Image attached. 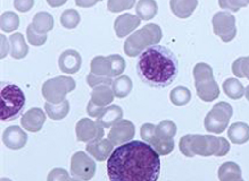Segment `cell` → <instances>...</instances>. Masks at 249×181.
Segmentation results:
<instances>
[{"label": "cell", "instance_id": "obj_11", "mask_svg": "<svg viewBox=\"0 0 249 181\" xmlns=\"http://www.w3.org/2000/svg\"><path fill=\"white\" fill-rule=\"evenodd\" d=\"M214 33L220 36L223 42H230L237 35L235 17L230 12H218L212 19Z\"/></svg>", "mask_w": 249, "mask_h": 181}, {"label": "cell", "instance_id": "obj_4", "mask_svg": "<svg viewBox=\"0 0 249 181\" xmlns=\"http://www.w3.org/2000/svg\"><path fill=\"white\" fill-rule=\"evenodd\" d=\"M163 32L157 24H147L138 30L124 42V52L129 57H137L161 40Z\"/></svg>", "mask_w": 249, "mask_h": 181}, {"label": "cell", "instance_id": "obj_44", "mask_svg": "<svg viewBox=\"0 0 249 181\" xmlns=\"http://www.w3.org/2000/svg\"><path fill=\"white\" fill-rule=\"evenodd\" d=\"M67 0H47V4H48L50 7L53 8H57L60 7V6L65 5Z\"/></svg>", "mask_w": 249, "mask_h": 181}, {"label": "cell", "instance_id": "obj_21", "mask_svg": "<svg viewBox=\"0 0 249 181\" xmlns=\"http://www.w3.org/2000/svg\"><path fill=\"white\" fill-rule=\"evenodd\" d=\"M229 139L231 143L242 145L249 140V126L245 122H234L229 127L228 130Z\"/></svg>", "mask_w": 249, "mask_h": 181}, {"label": "cell", "instance_id": "obj_40", "mask_svg": "<svg viewBox=\"0 0 249 181\" xmlns=\"http://www.w3.org/2000/svg\"><path fill=\"white\" fill-rule=\"evenodd\" d=\"M35 0H14V7L16 11L26 13L33 7Z\"/></svg>", "mask_w": 249, "mask_h": 181}, {"label": "cell", "instance_id": "obj_9", "mask_svg": "<svg viewBox=\"0 0 249 181\" xmlns=\"http://www.w3.org/2000/svg\"><path fill=\"white\" fill-rule=\"evenodd\" d=\"M125 60L119 55L97 56L91 61V73L99 76L119 77L125 70Z\"/></svg>", "mask_w": 249, "mask_h": 181}, {"label": "cell", "instance_id": "obj_36", "mask_svg": "<svg viewBox=\"0 0 249 181\" xmlns=\"http://www.w3.org/2000/svg\"><path fill=\"white\" fill-rule=\"evenodd\" d=\"M26 38H28V41L30 45H35V46H41L45 45V42L47 41V34H40L35 30L32 24H30L26 29Z\"/></svg>", "mask_w": 249, "mask_h": 181}, {"label": "cell", "instance_id": "obj_42", "mask_svg": "<svg viewBox=\"0 0 249 181\" xmlns=\"http://www.w3.org/2000/svg\"><path fill=\"white\" fill-rule=\"evenodd\" d=\"M8 52H11V45H7V39H6L5 35H1V55L0 57L5 58L6 56L8 55Z\"/></svg>", "mask_w": 249, "mask_h": 181}, {"label": "cell", "instance_id": "obj_2", "mask_svg": "<svg viewBox=\"0 0 249 181\" xmlns=\"http://www.w3.org/2000/svg\"><path fill=\"white\" fill-rule=\"evenodd\" d=\"M137 73L144 84L163 89L176 80L179 74V61L169 48L155 45L139 55Z\"/></svg>", "mask_w": 249, "mask_h": 181}, {"label": "cell", "instance_id": "obj_12", "mask_svg": "<svg viewBox=\"0 0 249 181\" xmlns=\"http://www.w3.org/2000/svg\"><path fill=\"white\" fill-rule=\"evenodd\" d=\"M76 138L79 142L89 143L91 140L99 139L104 137V127L99 126L97 121H92L89 118L81 119L76 123Z\"/></svg>", "mask_w": 249, "mask_h": 181}, {"label": "cell", "instance_id": "obj_38", "mask_svg": "<svg viewBox=\"0 0 249 181\" xmlns=\"http://www.w3.org/2000/svg\"><path fill=\"white\" fill-rule=\"evenodd\" d=\"M87 83H88L89 86L96 87L99 85H112L113 80L110 77L106 76H99L96 75V74L90 73L88 76H87Z\"/></svg>", "mask_w": 249, "mask_h": 181}, {"label": "cell", "instance_id": "obj_47", "mask_svg": "<svg viewBox=\"0 0 249 181\" xmlns=\"http://www.w3.org/2000/svg\"><path fill=\"white\" fill-rule=\"evenodd\" d=\"M99 1H103V0H99Z\"/></svg>", "mask_w": 249, "mask_h": 181}, {"label": "cell", "instance_id": "obj_29", "mask_svg": "<svg viewBox=\"0 0 249 181\" xmlns=\"http://www.w3.org/2000/svg\"><path fill=\"white\" fill-rule=\"evenodd\" d=\"M177 134V126L172 120H163L156 126V133L151 139V144L155 139H173Z\"/></svg>", "mask_w": 249, "mask_h": 181}, {"label": "cell", "instance_id": "obj_19", "mask_svg": "<svg viewBox=\"0 0 249 181\" xmlns=\"http://www.w3.org/2000/svg\"><path fill=\"white\" fill-rule=\"evenodd\" d=\"M123 118V110L116 105L107 106L104 111L97 117V123L104 128H112L117 121Z\"/></svg>", "mask_w": 249, "mask_h": 181}, {"label": "cell", "instance_id": "obj_22", "mask_svg": "<svg viewBox=\"0 0 249 181\" xmlns=\"http://www.w3.org/2000/svg\"><path fill=\"white\" fill-rule=\"evenodd\" d=\"M114 95L113 89H110V85H99L93 87L91 93V101L100 106H107L113 102Z\"/></svg>", "mask_w": 249, "mask_h": 181}, {"label": "cell", "instance_id": "obj_1", "mask_svg": "<svg viewBox=\"0 0 249 181\" xmlns=\"http://www.w3.org/2000/svg\"><path fill=\"white\" fill-rule=\"evenodd\" d=\"M107 173L113 181H156L160 173V154L146 142L122 144L109 156Z\"/></svg>", "mask_w": 249, "mask_h": 181}, {"label": "cell", "instance_id": "obj_13", "mask_svg": "<svg viewBox=\"0 0 249 181\" xmlns=\"http://www.w3.org/2000/svg\"><path fill=\"white\" fill-rule=\"evenodd\" d=\"M136 135V128L130 120L121 119L117 121L108 134V138L114 145H122L127 142H131Z\"/></svg>", "mask_w": 249, "mask_h": 181}, {"label": "cell", "instance_id": "obj_3", "mask_svg": "<svg viewBox=\"0 0 249 181\" xmlns=\"http://www.w3.org/2000/svg\"><path fill=\"white\" fill-rule=\"evenodd\" d=\"M180 151L187 157L224 156L230 151V144L224 137L189 134L180 139Z\"/></svg>", "mask_w": 249, "mask_h": 181}, {"label": "cell", "instance_id": "obj_8", "mask_svg": "<svg viewBox=\"0 0 249 181\" xmlns=\"http://www.w3.org/2000/svg\"><path fill=\"white\" fill-rule=\"evenodd\" d=\"M233 115V109L227 102H220L207 113L204 125L207 132L213 134L223 133Z\"/></svg>", "mask_w": 249, "mask_h": 181}, {"label": "cell", "instance_id": "obj_37", "mask_svg": "<svg viewBox=\"0 0 249 181\" xmlns=\"http://www.w3.org/2000/svg\"><path fill=\"white\" fill-rule=\"evenodd\" d=\"M218 5L222 9L233 13H237L240 11V8L247 6L244 0H218Z\"/></svg>", "mask_w": 249, "mask_h": 181}, {"label": "cell", "instance_id": "obj_30", "mask_svg": "<svg viewBox=\"0 0 249 181\" xmlns=\"http://www.w3.org/2000/svg\"><path fill=\"white\" fill-rule=\"evenodd\" d=\"M225 95L232 100H239L245 95V87L237 78H228L223 83Z\"/></svg>", "mask_w": 249, "mask_h": 181}, {"label": "cell", "instance_id": "obj_46", "mask_svg": "<svg viewBox=\"0 0 249 181\" xmlns=\"http://www.w3.org/2000/svg\"><path fill=\"white\" fill-rule=\"evenodd\" d=\"M244 1H245L247 5H249V0H244Z\"/></svg>", "mask_w": 249, "mask_h": 181}, {"label": "cell", "instance_id": "obj_25", "mask_svg": "<svg viewBox=\"0 0 249 181\" xmlns=\"http://www.w3.org/2000/svg\"><path fill=\"white\" fill-rule=\"evenodd\" d=\"M137 16L141 21L153 19L158 13V6L155 0H139L136 6Z\"/></svg>", "mask_w": 249, "mask_h": 181}, {"label": "cell", "instance_id": "obj_7", "mask_svg": "<svg viewBox=\"0 0 249 181\" xmlns=\"http://www.w3.org/2000/svg\"><path fill=\"white\" fill-rule=\"evenodd\" d=\"M76 83L72 77L57 76L48 79L42 85V95L47 102L60 103L66 100V95L73 92Z\"/></svg>", "mask_w": 249, "mask_h": 181}, {"label": "cell", "instance_id": "obj_17", "mask_svg": "<svg viewBox=\"0 0 249 181\" xmlns=\"http://www.w3.org/2000/svg\"><path fill=\"white\" fill-rule=\"evenodd\" d=\"M82 58L76 50L70 49L65 50L59 57L58 65L63 73L65 74H75L80 70Z\"/></svg>", "mask_w": 249, "mask_h": 181}, {"label": "cell", "instance_id": "obj_35", "mask_svg": "<svg viewBox=\"0 0 249 181\" xmlns=\"http://www.w3.org/2000/svg\"><path fill=\"white\" fill-rule=\"evenodd\" d=\"M136 4V0H108L107 8L112 13H120L131 9Z\"/></svg>", "mask_w": 249, "mask_h": 181}, {"label": "cell", "instance_id": "obj_41", "mask_svg": "<svg viewBox=\"0 0 249 181\" xmlns=\"http://www.w3.org/2000/svg\"><path fill=\"white\" fill-rule=\"evenodd\" d=\"M104 109H105V106H100L98 105H96V103H93L92 101H90L88 103V106H87V112H88V115L90 117H92V118H97V117L104 111Z\"/></svg>", "mask_w": 249, "mask_h": 181}, {"label": "cell", "instance_id": "obj_10", "mask_svg": "<svg viewBox=\"0 0 249 181\" xmlns=\"http://www.w3.org/2000/svg\"><path fill=\"white\" fill-rule=\"evenodd\" d=\"M96 162L82 151L76 152L71 159V174L74 180H90L96 173Z\"/></svg>", "mask_w": 249, "mask_h": 181}, {"label": "cell", "instance_id": "obj_14", "mask_svg": "<svg viewBox=\"0 0 249 181\" xmlns=\"http://www.w3.org/2000/svg\"><path fill=\"white\" fill-rule=\"evenodd\" d=\"M87 152L97 161H105L109 159L114 151V144L110 142L109 138H99L91 140L87 144Z\"/></svg>", "mask_w": 249, "mask_h": 181}, {"label": "cell", "instance_id": "obj_31", "mask_svg": "<svg viewBox=\"0 0 249 181\" xmlns=\"http://www.w3.org/2000/svg\"><path fill=\"white\" fill-rule=\"evenodd\" d=\"M170 100L177 106H186L191 100V93L189 89H187V87L177 86L171 90Z\"/></svg>", "mask_w": 249, "mask_h": 181}, {"label": "cell", "instance_id": "obj_45", "mask_svg": "<svg viewBox=\"0 0 249 181\" xmlns=\"http://www.w3.org/2000/svg\"><path fill=\"white\" fill-rule=\"evenodd\" d=\"M245 96H246V99L249 101V85L245 89Z\"/></svg>", "mask_w": 249, "mask_h": 181}, {"label": "cell", "instance_id": "obj_15", "mask_svg": "<svg viewBox=\"0 0 249 181\" xmlns=\"http://www.w3.org/2000/svg\"><path fill=\"white\" fill-rule=\"evenodd\" d=\"M2 142L11 150H21L28 143V135L18 126H11L2 134Z\"/></svg>", "mask_w": 249, "mask_h": 181}, {"label": "cell", "instance_id": "obj_16", "mask_svg": "<svg viewBox=\"0 0 249 181\" xmlns=\"http://www.w3.org/2000/svg\"><path fill=\"white\" fill-rule=\"evenodd\" d=\"M46 121V115L41 109L32 108L22 117V127L31 133H38L42 129Z\"/></svg>", "mask_w": 249, "mask_h": 181}, {"label": "cell", "instance_id": "obj_5", "mask_svg": "<svg viewBox=\"0 0 249 181\" xmlns=\"http://www.w3.org/2000/svg\"><path fill=\"white\" fill-rule=\"evenodd\" d=\"M0 113L2 121H11L19 116L25 106V95L15 84L1 83L0 90Z\"/></svg>", "mask_w": 249, "mask_h": 181}, {"label": "cell", "instance_id": "obj_28", "mask_svg": "<svg viewBox=\"0 0 249 181\" xmlns=\"http://www.w3.org/2000/svg\"><path fill=\"white\" fill-rule=\"evenodd\" d=\"M45 110L47 115L53 120H62L69 115L70 111V103L67 100L60 103H45Z\"/></svg>", "mask_w": 249, "mask_h": 181}, {"label": "cell", "instance_id": "obj_18", "mask_svg": "<svg viewBox=\"0 0 249 181\" xmlns=\"http://www.w3.org/2000/svg\"><path fill=\"white\" fill-rule=\"evenodd\" d=\"M140 22L141 19L138 16L129 14V13L119 16L114 23V30H115L116 35L119 38L127 36L140 25Z\"/></svg>", "mask_w": 249, "mask_h": 181}, {"label": "cell", "instance_id": "obj_27", "mask_svg": "<svg viewBox=\"0 0 249 181\" xmlns=\"http://www.w3.org/2000/svg\"><path fill=\"white\" fill-rule=\"evenodd\" d=\"M31 24L33 28L40 34H47L53 28V17L49 13L40 12L35 15Z\"/></svg>", "mask_w": 249, "mask_h": 181}, {"label": "cell", "instance_id": "obj_24", "mask_svg": "<svg viewBox=\"0 0 249 181\" xmlns=\"http://www.w3.org/2000/svg\"><path fill=\"white\" fill-rule=\"evenodd\" d=\"M218 179L221 181H241V169L237 163L225 162L218 169Z\"/></svg>", "mask_w": 249, "mask_h": 181}, {"label": "cell", "instance_id": "obj_20", "mask_svg": "<svg viewBox=\"0 0 249 181\" xmlns=\"http://www.w3.org/2000/svg\"><path fill=\"white\" fill-rule=\"evenodd\" d=\"M198 6V0H170L171 11L178 18H189Z\"/></svg>", "mask_w": 249, "mask_h": 181}, {"label": "cell", "instance_id": "obj_26", "mask_svg": "<svg viewBox=\"0 0 249 181\" xmlns=\"http://www.w3.org/2000/svg\"><path fill=\"white\" fill-rule=\"evenodd\" d=\"M132 80H131L130 77L126 75L116 77V78L113 80L112 84L114 95L119 99L126 98V96L131 93V90H132Z\"/></svg>", "mask_w": 249, "mask_h": 181}, {"label": "cell", "instance_id": "obj_34", "mask_svg": "<svg viewBox=\"0 0 249 181\" xmlns=\"http://www.w3.org/2000/svg\"><path fill=\"white\" fill-rule=\"evenodd\" d=\"M81 21L80 14L75 9H67L60 16V23L65 29H75Z\"/></svg>", "mask_w": 249, "mask_h": 181}, {"label": "cell", "instance_id": "obj_39", "mask_svg": "<svg viewBox=\"0 0 249 181\" xmlns=\"http://www.w3.org/2000/svg\"><path fill=\"white\" fill-rule=\"evenodd\" d=\"M63 180H66V181L71 180V177L69 176V173H67L66 170L58 167V169H53L50 171L48 176V181H63Z\"/></svg>", "mask_w": 249, "mask_h": 181}, {"label": "cell", "instance_id": "obj_33", "mask_svg": "<svg viewBox=\"0 0 249 181\" xmlns=\"http://www.w3.org/2000/svg\"><path fill=\"white\" fill-rule=\"evenodd\" d=\"M232 73L238 78L249 79V56L238 58L232 65Z\"/></svg>", "mask_w": 249, "mask_h": 181}, {"label": "cell", "instance_id": "obj_43", "mask_svg": "<svg viewBox=\"0 0 249 181\" xmlns=\"http://www.w3.org/2000/svg\"><path fill=\"white\" fill-rule=\"evenodd\" d=\"M98 1L99 0H75V4L81 8H90L95 6Z\"/></svg>", "mask_w": 249, "mask_h": 181}, {"label": "cell", "instance_id": "obj_32", "mask_svg": "<svg viewBox=\"0 0 249 181\" xmlns=\"http://www.w3.org/2000/svg\"><path fill=\"white\" fill-rule=\"evenodd\" d=\"M19 23L21 22H19L18 14L13 12H5L1 15V19H0V26H1L2 31L6 33L15 31L19 26Z\"/></svg>", "mask_w": 249, "mask_h": 181}, {"label": "cell", "instance_id": "obj_6", "mask_svg": "<svg viewBox=\"0 0 249 181\" xmlns=\"http://www.w3.org/2000/svg\"><path fill=\"white\" fill-rule=\"evenodd\" d=\"M194 79L197 94L204 102H212L220 96V87L210 65L205 62L197 63L194 68Z\"/></svg>", "mask_w": 249, "mask_h": 181}, {"label": "cell", "instance_id": "obj_23", "mask_svg": "<svg viewBox=\"0 0 249 181\" xmlns=\"http://www.w3.org/2000/svg\"><path fill=\"white\" fill-rule=\"evenodd\" d=\"M11 45V56L14 59H23L28 56L29 46L26 45L24 36L21 33H15L9 38Z\"/></svg>", "mask_w": 249, "mask_h": 181}]
</instances>
